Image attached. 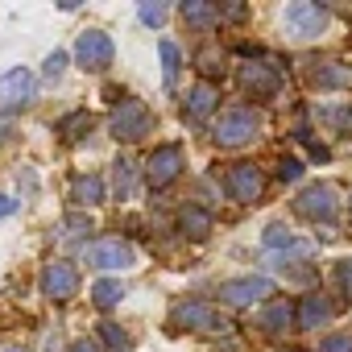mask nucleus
<instances>
[{
	"instance_id": "obj_28",
	"label": "nucleus",
	"mask_w": 352,
	"mask_h": 352,
	"mask_svg": "<svg viewBox=\"0 0 352 352\" xmlns=\"http://www.w3.org/2000/svg\"><path fill=\"white\" fill-rule=\"evenodd\" d=\"M137 17H141L145 25H162V21H166V5H157V0H141Z\"/></svg>"
},
{
	"instance_id": "obj_32",
	"label": "nucleus",
	"mask_w": 352,
	"mask_h": 352,
	"mask_svg": "<svg viewBox=\"0 0 352 352\" xmlns=\"http://www.w3.org/2000/svg\"><path fill=\"white\" fill-rule=\"evenodd\" d=\"M336 286H340V294L352 302V261H340V265H336Z\"/></svg>"
},
{
	"instance_id": "obj_4",
	"label": "nucleus",
	"mask_w": 352,
	"mask_h": 352,
	"mask_svg": "<svg viewBox=\"0 0 352 352\" xmlns=\"http://www.w3.org/2000/svg\"><path fill=\"white\" fill-rule=\"evenodd\" d=\"M108 133H112L116 141H141L145 133H153V112H149V104H141V100H120V104L112 108V116H108Z\"/></svg>"
},
{
	"instance_id": "obj_25",
	"label": "nucleus",
	"mask_w": 352,
	"mask_h": 352,
	"mask_svg": "<svg viewBox=\"0 0 352 352\" xmlns=\"http://www.w3.org/2000/svg\"><path fill=\"white\" fill-rule=\"evenodd\" d=\"M100 336H104L108 352H133V340H129V331H124L120 323H104V327H100Z\"/></svg>"
},
{
	"instance_id": "obj_30",
	"label": "nucleus",
	"mask_w": 352,
	"mask_h": 352,
	"mask_svg": "<svg viewBox=\"0 0 352 352\" xmlns=\"http://www.w3.org/2000/svg\"><path fill=\"white\" fill-rule=\"evenodd\" d=\"M319 352H352V336L348 331H331L327 340H319Z\"/></svg>"
},
{
	"instance_id": "obj_12",
	"label": "nucleus",
	"mask_w": 352,
	"mask_h": 352,
	"mask_svg": "<svg viewBox=\"0 0 352 352\" xmlns=\"http://www.w3.org/2000/svg\"><path fill=\"white\" fill-rule=\"evenodd\" d=\"M270 294H274V282L261 278V274L232 278V282L220 286V302H224V307H253V302H261V298H270Z\"/></svg>"
},
{
	"instance_id": "obj_36",
	"label": "nucleus",
	"mask_w": 352,
	"mask_h": 352,
	"mask_svg": "<svg viewBox=\"0 0 352 352\" xmlns=\"http://www.w3.org/2000/svg\"><path fill=\"white\" fill-rule=\"evenodd\" d=\"M220 17H232V21H241V17H245V5H228V9H220Z\"/></svg>"
},
{
	"instance_id": "obj_15",
	"label": "nucleus",
	"mask_w": 352,
	"mask_h": 352,
	"mask_svg": "<svg viewBox=\"0 0 352 352\" xmlns=\"http://www.w3.org/2000/svg\"><path fill=\"white\" fill-rule=\"evenodd\" d=\"M257 323L270 340H282V336H290V327H298V307L290 298H274V302H265Z\"/></svg>"
},
{
	"instance_id": "obj_21",
	"label": "nucleus",
	"mask_w": 352,
	"mask_h": 352,
	"mask_svg": "<svg viewBox=\"0 0 352 352\" xmlns=\"http://www.w3.org/2000/svg\"><path fill=\"white\" fill-rule=\"evenodd\" d=\"M87 133H91V116H87L83 108H79V112H67V116L58 120V137H63L67 145H75V141H83Z\"/></svg>"
},
{
	"instance_id": "obj_13",
	"label": "nucleus",
	"mask_w": 352,
	"mask_h": 352,
	"mask_svg": "<svg viewBox=\"0 0 352 352\" xmlns=\"http://www.w3.org/2000/svg\"><path fill=\"white\" fill-rule=\"evenodd\" d=\"M34 100V75L25 67H13L0 75V112H21Z\"/></svg>"
},
{
	"instance_id": "obj_19",
	"label": "nucleus",
	"mask_w": 352,
	"mask_h": 352,
	"mask_svg": "<svg viewBox=\"0 0 352 352\" xmlns=\"http://www.w3.org/2000/svg\"><path fill=\"white\" fill-rule=\"evenodd\" d=\"M183 21L191 25V30H199V34H208V30H216L220 25V9L216 5H208V0H183Z\"/></svg>"
},
{
	"instance_id": "obj_14",
	"label": "nucleus",
	"mask_w": 352,
	"mask_h": 352,
	"mask_svg": "<svg viewBox=\"0 0 352 352\" xmlns=\"http://www.w3.org/2000/svg\"><path fill=\"white\" fill-rule=\"evenodd\" d=\"M307 83L319 91H340L352 83V67H344L340 58H307Z\"/></svg>"
},
{
	"instance_id": "obj_22",
	"label": "nucleus",
	"mask_w": 352,
	"mask_h": 352,
	"mask_svg": "<svg viewBox=\"0 0 352 352\" xmlns=\"http://www.w3.org/2000/svg\"><path fill=\"white\" fill-rule=\"evenodd\" d=\"M120 298H124V282H116V278H100V282L91 286V302H96V307H104V311H108V307H116Z\"/></svg>"
},
{
	"instance_id": "obj_31",
	"label": "nucleus",
	"mask_w": 352,
	"mask_h": 352,
	"mask_svg": "<svg viewBox=\"0 0 352 352\" xmlns=\"http://www.w3.org/2000/svg\"><path fill=\"white\" fill-rule=\"evenodd\" d=\"M79 232H91V220H87V216H71V220L58 224V236H67V241L79 236Z\"/></svg>"
},
{
	"instance_id": "obj_29",
	"label": "nucleus",
	"mask_w": 352,
	"mask_h": 352,
	"mask_svg": "<svg viewBox=\"0 0 352 352\" xmlns=\"http://www.w3.org/2000/svg\"><path fill=\"white\" fill-rule=\"evenodd\" d=\"M278 179L282 183H298L302 179V162L298 157H278Z\"/></svg>"
},
{
	"instance_id": "obj_34",
	"label": "nucleus",
	"mask_w": 352,
	"mask_h": 352,
	"mask_svg": "<svg viewBox=\"0 0 352 352\" xmlns=\"http://www.w3.org/2000/svg\"><path fill=\"white\" fill-rule=\"evenodd\" d=\"M17 208H21L17 199H9V195H0V220H9V216H13Z\"/></svg>"
},
{
	"instance_id": "obj_35",
	"label": "nucleus",
	"mask_w": 352,
	"mask_h": 352,
	"mask_svg": "<svg viewBox=\"0 0 352 352\" xmlns=\"http://www.w3.org/2000/svg\"><path fill=\"white\" fill-rule=\"evenodd\" d=\"M67 352H100V344H96V340H75Z\"/></svg>"
},
{
	"instance_id": "obj_20",
	"label": "nucleus",
	"mask_w": 352,
	"mask_h": 352,
	"mask_svg": "<svg viewBox=\"0 0 352 352\" xmlns=\"http://www.w3.org/2000/svg\"><path fill=\"white\" fill-rule=\"evenodd\" d=\"M71 204L75 208H100L104 204V179L100 174H83L71 183Z\"/></svg>"
},
{
	"instance_id": "obj_23",
	"label": "nucleus",
	"mask_w": 352,
	"mask_h": 352,
	"mask_svg": "<svg viewBox=\"0 0 352 352\" xmlns=\"http://www.w3.org/2000/svg\"><path fill=\"white\" fill-rule=\"evenodd\" d=\"M265 249H294V253H307V245H302L286 224H270V228H265Z\"/></svg>"
},
{
	"instance_id": "obj_38",
	"label": "nucleus",
	"mask_w": 352,
	"mask_h": 352,
	"mask_svg": "<svg viewBox=\"0 0 352 352\" xmlns=\"http://www.w3.org/2000/svg\"><path fill=\"white\" fill-rule=\"evenodd\" d=\"M0 352H25V348H17V344H9V348H0Z\"/></svg>"
},
{
	"instance_id": "obj_3",
	"label": "nucleus",
	"mask_w": 352,
	"mask_h": 352,
	"mask_svg": "<svg viewBox=\"0 0 352 352\" xmlns=\"http://www.w3.org/2000/svg\"><path fill=\"white\" fill-rule=\"evenodd\" d=\"M344 199H340V187L336 183H311L294 195V216L311 220V224H331L340 216Z\"/></svg>"
},
{
	"instance_id": "obj_1",
	"label": "nucleus",
	"mask_w": 352,
	"mask_h": 352,
	"mask_svg": "<svg viewBox=\"0 0 352 352\" xmlns=\"http://www.w3.org/2000/svg\"><path fill=\"white\" fill-rule=\"evenodd\" d=\"M257 133H261V112H257V108H245V104L224 108V112L216 116V124H212V141H216L220 149H241V145H249Z\"/></svg>"
},
{
	"instance_id": "obj_27",
	"label": "nucleus",
	"mask_w": 352,
	"mask_h": 352,
	"mask_svg": "<svg viewBox=\"0 0 352 352\" xmlns=\"http://www.w3.org/2000/svg\"><path fill=\"white\" fill-rule=\"evenodd\" d=\"M199 71H204V83H212L216 75H224V54L204 50V54H199Z\"/></svg>"
},
{
	"instance_id": "obj_26",
	"label": "nucleus",
	"mask_w": 352,
	"mask_h": 352,
	"mask_svg": "<svg viewBox=\"0 0 352 352\" xmlns=\"http://www.w3.org/2000/svg\"><path fill=\"white\" fill-rule=\"evenodd\" d=\"M112 183H116V199H129V195H133V162H129V157H116Z\"/></svg>"
},
{
	"instance_id": "obj_17",
	"label": "nucleus",
	"mask_w": 352,
	"mask_h": 352,
	"mask_svg": "<svg viewBox=\"0 0 352 352\" xmlns=\"http://www.w3.org/2000/svg\"><path fill=\"white\" fill-rule=\"evenodd\" d=\"M331 315H336V307H331L323 294L298 298V331H319L323 323H331Z\"/></svg>"
},
{
	"instance_id": "obj_33",
	"label": "nucleus",
	"mask_w": 352,
	"mask_h": 352,
	"mask_svg": "<svg viewBox=\"0 0 352 352\" xmlns=\"http://www.w3.org/2000/svg\"><path fill=\"white\" fill-rule=\"evenodd\" d=\"M42 71H46V79H50V83H54V79H63V71H67V54H63V50H54V54L46 58V67H42Z\"/></svg>"
},
{
	"instance_id": "obj_8",
	"label": "nucleus",
	"mask_w": 352,
	"mask_h": 352,
	"mask_svg": "<svg viewBox=\"0 0 352 352\" xmlns=\"http://www.w3.org/2000/svg\"><path fill=\"white\" fill-rule=\"evenodd\" d=\"M42 294L50 302H71L79 294V270H75V261H67V257L46 261V270H42Z\"/></svg>"
},
{
	"instance_id": "obj_6",
	"label": "nucleus",
	"mask_w": 352,
	"mask_h": 352,
	"mask_svg": "<svg viewBox=\"0 0 352 352\" xmlns=\"http://www.w3.org/2000/svg\"><path fill=\"white\" fill-rule=\"evenodd\" d=\"M183 166H187V153H183V145H157L153 153H149V162H145V183H149V191H166L174 179L183 174Z\"/></svg>"
},
{
	"instance_id": "obj_2",
	"label": "nucleus",
	"mask_w": 352,
	"mask_h": 352,
	"mask_svg": "<svg viewBox=\"0 0 352 352\" xmlns=\"http://www.w3.org/2000/svg\"><path fill=\"white\" fill-rule=\"evenodd\" d=\"M170 331H199V336H212V331H228L224 315L208 302V298H183L170 307Z\"/></svg>"
},
{
	"instance_id": "obj_11",
	"label": "nucleus",
	"mask_w": 352,
	"mask_h": 352,
	"mask_svg": "<svg viewBox=\"0 0 352 352\" xmlns=\"http://www.w3.org/2000/svg\"><path fill=\"white\" fill-rule=\"evenodd\" d=\"M75 58H79V67L83 71H108L112 67V58H116V46H112V38L104 34V30H87V34H79V42H75Z\"/></svg>"
},
{
	"instance_id": "obj_7",
	"label": "nucleus",
	"mask_w": 352,
	"mask_h": 352,
	"mask_svg": "<svg viewBox=\"0 0 352 352\" xmlns=\"http://www.w3.org/2000/svg\"><path fill=\"white\" fill-rule=\"evenodd\" d=\"M236 79H241L245 96H253V100H274V96L282 91V71H278L270 58H249V63H241Z\"/></svg>"
},
{
	"instance_id": "obj_18",
	"label": "nucleus",
	"mask_w": 352,
	"mask_h": 352,
	"mask_svg": "<svg viewBox=\"0 0 352 352\" xmlns=\"http://www.w3.org/2000/svg\"><path fill=\"white\" fill-rule=\"evenodd\" d=\"M212 224H216V220H212L208 208H195V204H191V208L179 212V232H183L187 241H208V236H212Z\"/></svg>"
},
{
	"instance_id": "obj_16",
	"label": "nucleus",
	"mask_w": 352,
	"mask_h": 352,
	"mask_svg": "<svg viewBox=\"0 0 352 352\" xmlns=\"http://www.w3.org/2000/svg\"><path fill=\"white\" fill-rule=\"evenodd\" d=\"M220 108V87L216 83H195L191 91H187V100H183V116L187 120H204V116H212Z\"/></svg>"
},
{
	"instance_id": "obj_37",
	"label": "nucleus",
	"mask_w": 352,
	"mask_h": 352,
	"mask_svg": "<svg viewBox=\"0 0 352 352\" xmlns=\"http://www.w3.org/2000/svg\"><path fill=\"white\" fill-rule=\"evenodd\" d=\"M298 137H302V141H307V129H298ZM311 153H315V157H327V149H323V145H319V141H311Z\"/></svg>"
},
{
	"instance_id": "obj_9",
	"label": "nucleus",
	"mask_w": 352,
	"mask_h": 352,
	"mask_svg": "<svg viewBox=\"0 0 352 352\" xmlns=\"http://www.w3.org/2000/svg\"><path fill=\"white\" fill-rule=\"evenodd\" d=\"M224 191H228V199H236V204H257V199L265 195V174H261L253 162H236V166H228V174H224Z\"/></svg>"
},
{
	"instance_id": "obj_5",
	"label": "nucleus",
	"mask_w": 352,
	"mask_h": 352,
	"mask_svg": "<svg viewBox=\"0 0 352 352\" xmlns=\"http://www.w3.org/2000/svg\"><path fill=\"white\" fill-rule=\"evenodd\" d=\"M282 25L294 42H307V38H319L327 30V9L315 5V0H290L282 9Z\"/></svg>"
},
{
	"instance_id": "obj_24",
	"label": "nucleus",
	"mask_w": 352,
	"mask_h": 352,
	"mask_svg": "<svg viewBox=\"0 0 352 352\" xmlns=\"http://www.w3.org/2000/svg\"><path fill=\"white\" fill-rule=\"evenodd\" d=\"M162 54V75H166V87H174V79H179V67H183V50L174 46V42H162L157 46Z\"/></svg>"
},
{
	"instance_id": "obj_10",
	"label": "nucleus",
	"mask_w": 352,
	"mask_h": 352,
	"mask_svg": "<svg viewBox=\"0 0 352 352\" xmlns=\"http://www.w3.org/2000/svg\"><path fill=\"white\" fill-rule=\"evenodd\" d=\"M83 257H87V265H91V270H104V274H112V270H129V265L137 261L133 245H129V241H120V236H104V241L87 245V249H83Z\"/></svg>"
}]
</instances>
